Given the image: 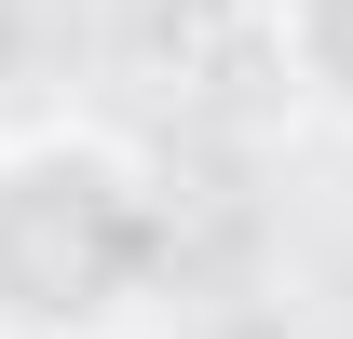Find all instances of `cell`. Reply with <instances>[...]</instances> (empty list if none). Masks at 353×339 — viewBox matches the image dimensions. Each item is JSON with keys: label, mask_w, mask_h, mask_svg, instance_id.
Segmentation results:
<instances>
[{"label": "cell", "mask_w": 353, "mask_h": 339, "mask_svg": "<svg viewBox=\"0 0 353 339\" xmlns=\"http://www.w3.org/2000/svg\"><path fill=\"white\" fill-rule=\"evenodd\" d=\"M163 285V190L123 136L41 123L0 150V339H109Z\"/></svg>", "instance_id": "1"}, {"label": "cell", "mask_w": 353, "mask_h": 339, "mask_svg": "<svg viewBox=\"0 0 353 339\" xmlns=\"http://www.w3.org/2000/svg\"><path fill=\"white\" fill-rule=\"evenodd\" d=\"M272 41H285V82L353 123V0H272Z\"/></svg>", "instance_id": "2"}]
</instances>
